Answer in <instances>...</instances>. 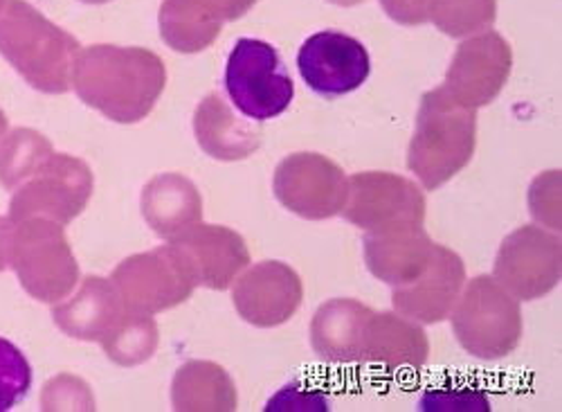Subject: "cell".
Returning a JSON list of instances; mask_svg holds the SVG:
<instances>
[{
    "instance_id": "21",
    "label": "cell",
    "mask_w": 562,
    "mask_h": 412,
    "mask_svg": "<svg viewBox=\"0 0 562 412\" xmlns=\"http://www.w3.org/2000/svg\"><path fill=\"white\" fill-rule=\"evenodd\" d=\"M430 354L426 332L396 313H373L364 330L362 363L390 370L424 368Z\"/></svg>"
},
{
    "instance_id": "28",
    "label": "cell",
    "mask_w": 562,
    "mask_h": 412,
    "mask_svg": "<svg viewBox=\"0 0 562 412\" xmlns=\"http://www.w3.org/2000/svg\"><path fill=\"white\" fill-rule=\"evenodd\" d=\"M32 388V368L25 354L8 338H0V412L19 405Z\"/></svg>"
},
{
    "instance_id": "14",
    "label": "cell",
    "mask_w": 562,
    "mask_h": 412,
    "mask_svg": "<svg viewBox=\"0 0 562 412\" xmlns=\"http://www.w3.org/2000/svg\"><path fill=\"white\" fill-rule=\"evenodd\" d=\"M304 300V285L284 261H259L234 285L232 302L252 327L270 330L289 323Z\"/></svg>"
},
{
    "instance_id": "8",
    "label": "cell",
    "mask_w": 562,
    "mask_h": 412,
    "mask_svg": "<svg viewBox=\"0 0 562 412\" xmlns=\"http://www.w3.org/2000/svg\"><path fill=\"white\" fill-rule=\"evenodd\" d=\"M345 219L367 233L424 227L426 197L412 180L390 171H362L349 178Z\"/></svg>"
},
{
    "instance_id": "36",
    "label": "cell",
    "mask_w": 562,
    "mask_h": 412,
    "mask_svg": "<svg viewBox=\"0 0 562 412\" xmlns=\"http://www.w3.org/2000/svg\"><path fill=\"white\" fill-rule=\"evenodd\" d=\"M8 129H10V122H8V115L0 111V141H3V135L8 133Z\"/></svg>"
},
{
    "instance_id": "3",
    "label": "cell",
    "mask_w": 562,
    "mask_h": 412,
    "mask_svg": "<svg viewBox=\"0 0 562 412\" xmlns=\"http://www.w3.org/2000/svg\"><path fill=\"white\" fill-rule=\"evenodd\" d=\"M477 147V113L452 100L439 86L424 96L407 152V167L437 190L473 160Z\"/></svg>"
},
{
    "instance_id": "23",
    "label": "cell",
    "mask_w": 562,
    "mask_h": 412,
    "mask_svg": "<svg viewBox=\"0 0 562 412\" xmlns=\"http://www.w3.org/2000/svg\"><path fill=\"white\" fill-rule=\"evenodd\" d=\"M223 23L218 0H162L160 34L176 53L194 55L210 48Z\"/></svg>"
},
{
    "instance_id": "9",
    "label": "cell",
    "mask_w": 562,
    "mask_h": 412,
    "mask_svg": "<svg viewBox=\"0 0 562 412\" xmlns=\"http://www.w3.org/2000/svg\"><path fill=\"white\" fill-rule=\"evenodd\" d=\"M111 282L128 311L162 313L182 304L196 289L190 268L171 244L126 257Z\"/></svg>"
},
{
    "instance_id": "19",
    "label": "cell",
    "mask_w": 562,
    "mask_h": 412,
    "mask_svg": "<svg viewBox=\"0 0 562 412\" xmlns=\"http://www.w3.org/2000/svg\"><path fill=\"white\" fill-rule=\"evenodd\" d=\"M373 311L358 300L324 302L311 323V343L317 356L334 365H360L364 330Z\"/></svg>"
},
{
    "instance_id": "31",
    "label": "cell",
    "mask_w": 562,
    "mask_h": 412,
    "mask_svg": "<svg viewBox=\"0 0 562 412\" xmlns=\"http://www.w3.org/2000/svg\"><path fill=\"white\" fill-rule=\"evenodd\" d=\"M266 410H329L326 394L313 388H304L302 383H293L279 390L266 405Z\"/></svg>"
},
{
    "instance_id": "26",
    "label": "cell",
    "mask_w": 562,
    "mask_h": 412,
    "mask_svg": "<svg viewBox=\"0 0 562 412\" xmlns=\"http://www.w3.org/2000/svg\"><path fill=\"white\" fill-rule=\"evenodd\" d=\"M158 338V325L151 315L126 309L113 332L102 341V349L122 368H135L156 354Z\"/></svg>"
},
{
    "instance_id": "16",
    "label": "cell",
    "mask_w": 562,
    "mask_h": 412,
    "mask_svg": "<svg viewBox=\"0 0 562 412\" xmlns=\"http://www.w3.org/2000/svg\"><path fill=\"white\" fill-rule=\"evenodd\" d=\"M465 285V266L461 257L435 244L428 268L407 287H396L392 293L394 309L418 323H441L454 309Z\"/></svg>"
},
{
    "instance_id": "2",
    "label": "cell",
    "mask_w": 562,
    "mask_h": 412,
    "mask_svg": "<svg viewBox=\"0 0 562 412\" xmlns=\"http://www.w3.org/2000/svg\"><path fill=\"white\" fill-rule=\"evenodd\" d=\"M79 51L72 34L45 19L27 0H8L0 12V55L41 93H68Z\"/></svg>"
},
{
    "instance_id": "33",
    "label": "cell",
    "mask_w": 562,
    "mask_h": 412,
    "mask_svg": "<svg viewBox=\"0 0 562 412\" xmlns=\"http://www.w3.org/2000/svg\"><path fill=\"white\" fill-rule=\"evenodd\" d=\"M225 23L227 21H239L244 14H248L259 0H218Z\"/></svg>"
},
{
    "instance_id": "11",
    "label": "cell",
    "mask_w": 562,
    "mask_h": 412,
    "mask_svg": "<svg viewBox=\"0 0 562 412\" xmlns=\"http://www.w3.org/2000/svg\"><path fill=\"white\" fill-rule=\"evenodd\" d=\"M560 268V237L538 225H522L502 242L495 280L518 300H536L558 287Z\"/></svg>"
},
{
    "instance_id": "25",
    "label": "cell",
    "mask_w": 562,
    "mask_h": 412,
    "mask_svg": "<svg viewBox=\"0 0 562 412\" xmlns=\"http://www.w3.org/2000/svg\"><path fill=\"white\" fill-rule=\"evenodd\" d=\"M53 145L34 129L21 126L0 141V186L14 192L53 156Z\"/></svg>"
},
{
    "instance_id": "34",
    "label": "cell",
    "mask_w": 562,
    "mask_h": 412,
    "mask_svg": "<svg viewBox=\"0 0 562 412\" xmlns=\"http://www.w3.org/2000/svg\"><path fill=\"white\" fill-rule=\"evenodd\" d=\"M10 231H12V221L0 216V272H3L5 266H8V240H10Z\"/></svg>"
},
{
    "instance_id": "18",
    "label": "cell",
    "mask_w": 562,
    "mask_h": 412,
    "mask_svg": "<svg viewBox=\"0 0 562 412\" xmlns=\"http://www.w3.org/2000/svg\"><path fill=\"white\" fill-rule=\"evenodd\" d=\"M432 250L435 242L424 233V227L369 233L364 237V259L373 278L394 289L412 285L428 268Z\"/></svg>"
},
{
    "instance_id": "22",
    "label": "cell",
    "mask_w": 562,
    "mask_h": 412,
    "mask_svg": "<svg viewBox=\"0 0 562 412\" xmlns=\"http://www.w3.org/2000/svg\"><path fill=\"white\" fill-rule=\"evenodd\" d=\"M143 214L156 235L173 240L203 219V199L187 176L158 174L143 190Z\"/></svg>"
},
{
    "instance_id": "15",
    "label": "cell",
    "mask_w": 562,
    "mask_h": 412,
    "mask_svg": "<svg viewBox=\"0 0 562 412\" xmlns=\"http://www.w3.org/2000/svg\"><path fill=\"white\" fill-rule=\"evenodd\" d=\"M169 244L190 268L196 287L214 291H225L250 264L246 240L225 225L199 221L190 231L169 240Z\"/></svg>"
},
{
    "instance_id": "10",
    "label": "cell",
    "mask_w": 562,
    "mask_h": 412,
    "mask_svg": "<svg viewBox=\"0 0 562 412\" xmlns=\"http://www.w3.org/2000/svg\"><path fill=\"white\" fill-rule=\"evenodd\" d=\"M272 190L289 212L302 219L324 221L345 210L349 178L331 158L302 152L279 163Z\"/></svg>"
},
{
    "instance_id": "27",
    "label": "cell",
    "mask_w": 562,
    "mask_h": 412,
    "mask_svg": "<svg viewBox=\"0 0 562 412\" xmlns=\"http://www.w3.org/2000/svg\"><path fill=\"white\" fill-rule=\"evenodd\" d=\"M497 16V0H432L428 21L452 38L486 30Z\"/></svg>"
},
{
    "instance_id": "29",
    "label": "cell",
    "mask_w": 562,
    "mask_h": 412,
    "mask_svg": "<svg viewBox=\"0 0 562 412\" xmlns=\"http://www.w3.org/2000/svg\"><path fill=\"white\" fill-rule=\"evenodd\" d=\"M43 410H92L95 401H92L90 388L72 375H59L45 383L41 392Z\"/></svg>"
},
{
    "instance_id": "20",
    "label": "cell",
    "mask_w": 562,
    "mask_h": 412,
    "mask_svg": "<svg viewBox=\"0 0 562 412\" xmlns=\"http://www.w3.org/2000/svg\"><path fill=\"white\" fill-rule=\"evenodd\" d=\"M194 133L201 149L225 163L244 160L261 145V129L234 113L223 96L210 93L194 113Z\"/></svg>"
},
{
    "instance_id": "37",
    "label": "cell",
    "mask_w": 562,
    "mask_h": 412,
    "mask_svg": "<svg viewBox=\"0 0 562 412\" xmlns=\"http://www.w3.org/2000/svg\"><path fill=\"white\" fill-rule=\"evenodd\" d=\"M81 3H86V5H104V3H109V0H81Z\"/></svg>"
},
{
    "instance_id": "35",
    "label": "cell",
    "mask_w": 562,
    "mask_h": 412,
    "mask_svg": "<svg viewBox=\"0 0 562 412\" xmlns=\"http://www.w3.org/2000/svg\"><path fill=\"white\" fill-rule=\"evenodd\" d=\"M329 3H334V5H340V8H353V5H360V3H364V0H329Z\"/></svg>"
},
{
    "instance_id": "4",
    "label": "cell",
    "mask_w": 562,
    "mask_h": 412,
    "mask_svg": "<svg viewBox=\"0 0 562 412\" xmlns=\"http://www.w3.org/2000/svg\"><path fill=\"white\" fill-rule=\"evenodd\" d=\"M8 261L27 296L45 304H59L79 282V264L64 225L53 219L32 216L12 223Z\"/></svg>"
},
{
    "instance_id": "7",
    "label": "cell",
    "mask_w": 562,
    "mask_h": 412,
    "mask_svg": "<svg viewBox=\"0 0 562 412\" xmlns=\"http://www.w3.org/2000/svg\"><path fill=\"white\" fill-rule=\"evenodd\" d=\"M92 197V171L75 156L53 154L21 188L10 203V221L32 216L53 219L61 225L75 221Z\"/></svg>"
},
{
    "instance_id": "5",
    "label": "cell",
    "mask_w": 562,
    "mask_h": 412,
    "mask_svg": "<svg viewBox=\"0 0 562 412\" xmlns=\"http://www.w3.org/2000/svg\"><path fill=\"white\" fill-rule=\"evenodd\" d=\"M452 330L461 347L484 360L508 356L522 341L520 302L495 278H475L452 309Z\"/></svg>"
},
{
    "instance_id": "24",
    "label": "cell",
    "mask_w": 562,
    "mask_h": 412,
    "mask_svg": "<svg viewBox=\"0 0 562 412\" xmlns=\"http://www.w3.org/2000/svg\"><path fill=\"white\" fill-rule=\"evenodd\" d=\"M171 401L176 410L229 412L237 408V388L221 365L190 360L173 377Z\"/></svg>"
},
{
    "instance_id": "6",
    "label": "cell",
    "mask_w": 562,
    "mask_h": 412,
    "mask_svg": "<svg viewBox=\"0 0 562 412\" xmlns=\"http://www.w3.org/2000/svg\"><path fill=\"white\" fill-rule=\"evenodd\" d=\"M225 90L248 120L266 122L284 115L295 98V83L274 45L239 38L225 66Z\"/></svg>"
},
{
    "instance_id": "17",
    "label": "cell",
    "mask_w": 562,
    "mask_h": 412,
    "mask_svg": "<svg viewBox=\"0 0 562 412\" xmlns=\"http://www.w3.org/2000/svg\"><path fill=\"white\" fill-rule=\"evenodd\" d=\"M126 307L111 280L90 275L79 291L53 309L57 327L77 341H104L120 323Z\"/></svg>"
},
{
    "instance_id": "13",
    "label": "cell",
    "mask_w": 562,
    "mask_h": 412,
    "mask_svg": "<svg viewBox=\"0 0 562 412\" xmlns=\"http://www.w3.org/2000/svg\"><path fill=\"white\" fill-rule=\"evenodd\" d=\"M297 68L306 86L322 98H342L358 90L369 73L371 59L364 45L336 30H324L304 41Z\"/></svg>"
},
{
    "instance_id": "12",
    "label": "cell",
    "mask_w": 562,
    "mask_h": 412,
    "mask_svg": "<svg viewBox=\"0 0 562 412\" xmlns=\"http://www.w3.org/2000/svg\"><path fill=\"white\" fill-rule=\"evenodd\" d=\"M510 68L508 41L497 32H482L459 45L441 88L459 104L480 109L502 93Z\"/></svg>"
},
{
    "instance_id": "1",
    "label": "cell",
    "mask_w": 562,
    "mask_h": 412,
    "mask_svg": "<svg viewBox=\"0 0 562 412\" xmlns=\"http://www.w3.org/2000/svg\"><path fill=\"white\" fill-rule=\"evenodd\" d=\"M75 93L117 124L145 120L167 86L162 59L147 48L90 45L79 51L72 68Z\"/></svg>"
},
{
    "instance_id": "38",
    "label": "cell",
    "mask_w": 562,
    "mask_h": 412,
    "mask_svg": "<svg viewBox=\"0 0 562 412\" xmlns=\"http://www.w3.org/2000/svg\"><path fill=\"white\" fill-rule=\"evenodd\" d=\"M5 3H8V0H0V12H3V8H5Z\"/></svg>"
},
{
    "instance_id": "30",
    "label": "cell",
    "mask_w": 562,
    "mask_h": 412,
    "mask_svg": "<svg viewBox=\"0 0 562 412\" xmlns=\"http://www.w3.org/2000/svg\"><path fill=\"white\" fill-rule=\"evenodd\" d=\"M424 410H488V394L475 388H435L420 401Z\"/></svg>"
},
{
    "instance_id": "32",
    "label": "cell",
    "mask_w": 562,
    "mask_h": 412,
    "mask_svg": "<svg viewBox=\"0 0 562 412\" xmlns=\"http://www.w3.org/2000/svg\"><path fill=\"white\" fill-rule=\"evenodd\" d=\"M432 0H381L383 10L390 19L401 25H420L428 23Z\"/></svg>"
}]
</instances>
